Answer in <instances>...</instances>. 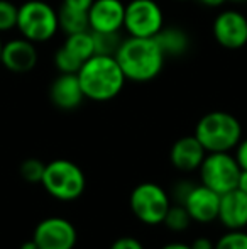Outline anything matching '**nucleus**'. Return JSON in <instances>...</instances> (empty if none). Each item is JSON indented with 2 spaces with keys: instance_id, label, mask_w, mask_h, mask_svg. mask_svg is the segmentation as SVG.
<instances>
[{
  "instance_id": "obj_22",
  "label": "nucleus",
  "mask_w": 247,
  "mask_h": 249,
  "mask_svg": "<svg viewBox=\"0 0 247 249\" xmlns=\"http://www.w3.org/2000/svg\"><path fill=\"white\" fill-rule=\"evenodd\" d=\"M215 249H247V232L244 229L227 231L215 241Z\"/></svg>"
},
{
  "instance_id": "obj_36",
  "label": "nucleus",
  "mask_w": 247,
  "mask_h": 249,
  "mask_svg": "<svg viewBox=\"0 0 247 249\" xmlns=\"http://www.w3.org/2000/svg\"><path fill=\"white\" fill-rule=\"evenodd\" d=\"M232 2H237V3H242V2H246V0H232Z\"/></svg>"
},
{
  "instance_id": "obj_23",
  "label": "nucleus",
  "mask_w": 247,
  "mask_h": 249,
  "mask_svg": "<svg viewBox=\"0 0 247 249\" xmlns=\"http://www.w3.org/2000/svg\"><path fill=\"white\" fill-rule=\"evenodd\" d=\"M44 168H46V164L43 161L36 160V158H29V160H26L20 164L19 171H20V177L26 181H29V183H41L44 175Z\"/></svg>"
},
{
  "instance_id": "obj_14",
  "label": "nucleus",
  "mask_w": 247,
  "mask_h": 249,
  "mask_svg": "<svg viewBox=\"0 0 247 249\" xmlns=\"http://www.w3.org/2000/svg\"><path fill=\"white\" fill-rule=\"evenodd\" d=\"M217 220L227 231H239L247 227V195L239 188L220 195Z\"/></svg>"
},
{
  "instance_id": "obj_28",
  "label": "nucleus",
  "mask_w": 247,
  "mask_h": 249,
  "mask_svg": "<svg viewBox=\"0 0 247 249\" xmlns=\"http://www.w3.org/2000/svg\"><path fill=\"white\" fill-rule=\"evenodd\" d=\"M235 160H237L241 170H247V138L241 139L235 146Z\"/></svg>"
},
{
  "instance_id": "obj_12",
  "label": "nucleus",
  "mask_w": 247,
  "mask_h": 249,
  "mask_svg": "<svg viewBox=\"0 0 247 249\" xmlns=\"http://www.w3.org/2000/svg\"><path fill=\"white\" fill-rule=\"evenodd\" d=\"M0 63L10 73H17V75L33 71L37 65L36 44L22 36L17 37V39L7 41V43H3Z\"/></svg>"
},
{
  "instance_id": "obj_25",
  "label": "nucleus",
  "mask_w": 247,
  "mask_h": 249,
  "mask_svg": "<svg viewBox=\"0 0 247 249\" xmlns=\"http://www.w3.org/2000/svg\"><path fill=\"white\" fill-rule=\"evenodd\" d=\"M54 66H56L60 73H78L82 63L61 46L54 54Z\"/></svg>"
},
{
  "instance_id": "obj_21",
  "label": "nucleus",
  "mask_w": 247,
  "mask_h": 249,
  "mask_svg": "<svg viewBox=\"0 0 247 249\" xmlns=\"http://www.w3.org/2000/svg\"><path fill=\"white\" fill-rule=\"evenodd\" d=\"M93 43H95V54L115 56L119 50L122 37L119 33H92Z\"/></svg>"
},
{
  "instance_id": "obj_13",
  "label": "nucleus",
  "mask_w": 247,
  "mask_h": 249,
  "mask_svg": "<svg viewBox=\"0 0 247 249\" xmlns=\"http://www.w3.org/2000/svg\"><path fill=\"white\" fill-rule=\"evenodd\" d=\"M181 205H185L191 220L200 224H208L217 220L220 195L201 183L193 185V188H191V192L188 194V197Z\"/></svg>"
},
{
  "instance_id": "obj_19",
  "label": "nucleus",
  "mask_w": 247,
  "mask_h": 249,
  "mask_svg": "<svg viewBox=\"0 0 247 249\" xmlns=\"http://www.w3.org/2000/svg\"><path fill=\"white\" fill-rule=\"evenodd\" d=\"M58 22H60V29L66 36L75 33H83V31H90L88 27V12L85 10H76L71 7L61 5L58 10Z\"/></svg>"
},
{
  "instance_id": "obj_3",
  "label": "nucleus",
  "mask_w": 247,
  "mask_h": 249,
  "mask_svg": "<svg viewBox=\"0 0 247 249\" xmlns=\"http://www.w3.org/2000/svg\"><path fill=\"white\" fill-rule=\"evenodd\" d=\"M193 136L207 153H231L242 139V125L229 112L212 110L197 122Z\"/></svg>"
},
{
  "instance_id": "obj_7",
  "label": "nucleus",
  "mask_w": 247,
  "mask_h": 249,
  "mask_svg": "<svg viewBox=\"0 0 247 249\" xmlns=\"http://www.w3.org/2000/svg\"><path fill=\"white\" fill-rule=\"evenodd\" d=\"M200 181L201 185L208 187L210 190L217 192L218 195L237 188V180L241 175L235 156L231 153H207L201 161L200 168Z\"/></svg>"
},
{
  "instance_id": "obj_1",
  "label": "nucleus",
  "mask_w": 247,
  "mask_h": 249,
  "mask_svg": "<svg viewBox=\"0 0 247 249\" xmlns=\"http://www.w3.org/2000/svg\"><path fill=\"white\" fill-rule=\"evenodd\" d=\"M115 59L129 82L146 83L163 71L166 56L156 37L129 36L120 43Z\"/></svg>"
},
{
  "instance_id": "obj_2",
  "label": "nucleus",
  "mask_w": 247,
  "mask_h": 249,
  "mask_svg": "<svg viewBox=\"0 0 247 249\" xmlns=\"http://www.w3.org/2000/svg\"><path fill=\"white\" fill-rule=\"evenodd\" d=\"M78 82L85 99L93 102H109L119 97L127 82L115 56L93 54L80 66Z\"/></svg>"
},
{
  "instance_id": "obj_17",
  "label": "nucleus",
  "mask_w": 247,
  "mask_h": 249,
  "mask_svg": "<svg viewBox=\"0 0 247 249\" xmlns=\"http://www.w3.org/2000/svg\"><path fill=\"white\" fill-rule=\"evenodd\" d=\"M156 41L161 46L163 53L166 58H180V56L186 54L188 48H190V37L181 27H163L156 36Z\"/></svg>"
},
{
  "instance_id": "obj_24",
  "label": "nucleus",
  "mask_w": 247,
  "mask_h": 249,
  "mask_svg": "<svg viewBox=\"0 0 247 249\" xmlns=\"http://www.w3.org/2000/svg\"><path fill=\"white\" fill-rule=\"evenodd\" d=\"M19 7L14 5L10 0H0V34L9 33L17 24Z\"/></svg>"
},
{
  "instance_id": "obj_30",
  "label": "nucleus",
  "mask_w": 247,
  "mask_h": 249,
  "mask_svg": "<svg viewBox=\"0 0 247 249\" xmlns=\"http://www.w3.org/2000/svg\"><path fill=\"white\" fill-rule=\"evenodd\" d=\"M93 3V0H63L61 5H66V7H71V9H76V10H85L88 12L90 5Z\"/></svg>"
},
{
  "instance_id": "obj_34",
  "label": "nucleus",
  "mask_w": 247,
  "mask_h": 249,
  "mask_svg": "<svg viewBox=\"0 0 247 249\" xmlns=\"http://www.w3.org/2000/svg\"><path fill=\"white\" fill-rule=\"evenodd\" d=\"M20 249H39V248H37V244L34 243L33 239H31V241H26V243L20 246Z\"/></svg>"
},
{
  "instance_id": "obj_6",
  "label": "nucleus",
  "mask_w": 247,
  "mask_h": 249,
  "mask_svg": "<svg viewBox=\"0 0 247 249\" xmlns=\"http://www.w3.org/2000/svg\"><path fill=\"white\" fill-rule=\"evenodd\" d=\"M129 205L137 220L148 226H158L163 224L166 212L171 207V197L161 185L144 181L132 190Z\"/></svg>"
},
{
  "instance_id": "obj_8",
  "label": "nucleus",
  "mask_w": 247,
  "mask_h": 249,
  "mask_svg": "<svg viewBox=\"0 0 247 249\" xmlns=\"http://www.w3.org/2000/svg\"><path fill=\"white\" fill-rule=\"evenodd\" d=\"M165 27V14L156 0H131L125 5L124 29L134 37H156Z\"/></svg>"
},
{
  "instance_id": "obj_27",
  "label": "nucleus",
  "mask_w": 247,
  "mask_h": 249,
  "mask_svg": "<svg viewBox=\"0 0 247 249\" xmlns=\"http://www.w3.org/2000/svg\"><path fill=\"white\" fill-rule=\"evenodd\" d=\"M109 249H144L142 243L132 236H122L110 244Z\"/></svg>"
},
{
  "instance_id": "obj_29",
  "label": "nucleus",
  "mask_w": 247,
  "mask_h": 249,
  "mask_svg": "<svg viewBox=\"0 0 247 249\" xmlns=\"http://www.w3.org/2000/svg\"><path fill=\"white\" fill-rule=\"evenodd\" d=\"M191 249H215V243L207 236H200L190 243Z\"/></svg>"
},
{
  "instance_id": "obj_10",
  "label": "nucleus",
  "mask_w": 247,
  "mask_h": 249,
  "mask_svg": "<svg viewBox=\"0 0 247 249\" xmlns=\"http://www.w3.org/2000/svg\"><path fill=\"white\" fill-rule=\"evenodd\" d=\"M214 37L225 50H241L247 44V17L239 10H224L214 20Z\"/></svg>"
},
{
  "instance_id": "obj_11",
  "label": "nucleus",
  "mask_w": 247,
  "mask_h": 249,
  "mask_svg": "<svg viewBox=\"0 0 247 249\" xmlns=\"http://www.w3.org/2000/svg\"><path fill=\"white\" fill-rule=\"evenodd\" d=\"M125 3L122 0H93L88 9L92 33H119L124 29Z\"/></svg>"
},
{
  "instance_id": "obj_15",
  "label": "nucleus",
  "mask_w": 247,
  "mask_h": 249,
  "mask_svg": "<svg viewBox=\"0 0 247 249\" xmlns=\"http://www.w3.org/2000/svg\"><path fill=\"white\" fill-rule=\"evenodd\" d=\"M49 99L54 107L60 110H75L85 100L82 85L78 82L76 73H60L58 78L51 83Z\"/></svg>"
},
{
  "instance_id": "obj_9",
  "label": "nucleus",
  "mask_w": 247,
  "mask_h": 249,
  "mask_svg": "<svg viewBox=\"0 0 247 249\" xmlns=\"http://www.w3.org/2000/svg\"><path fill=\"white\" fill-rule=\"evenodd\" d=\"M33 241L39 249H73L78 241V232L68 219L48 217L36 226Z\"/></svg>"
},
{
  "instance_id": "obj_32",
  "label": "nucleus",
  "mask_w": 247,
  "mask_h": 249,
  "mask_svg": "<svg viewBox=\"0 0 247 249\" xmlns=\"http://www.w3.org/2000/svg\"><path fill=\"white\" fill-rule=\"evenodd\" d=\"M161 249H191L190 244H185V243H169V244H165Z\"/></svg>"
},
{
  "instance_id": "obj_16",
  "label": "nucleus",
  "mask_w": 247,
  "mask_h": 249,
  "mask_svg": "<svg viewBox=\"0 0 247 249\" xmlns=\"http://www.w3.org/2000/svg\"><path fill=\"white\" fill-rule=\"evenodd\" d=\"M205 154H207V151L195 136H183L171 146L169 161L178 171L190 173V171H195L200 168Z\"/></svg>"
},
{
  "instance_id": "obj_35",
  "label": "nucleus",
  "mask_w": 247,
  "mask_h": 249,
  "mask_svg": "<svg viewBox=\"0 0 247 249\" xmlns=\"http://www.w3.org/2000/svg\"><path fill=\"white\" fill-rule=\"evenodd\" d=\"M2 48H3V41H2V37H0V56H2Z\"/></svg>"
},
{
  "instance_id": "obj_20",
  "label": "nucleus",
  "mask_w": 247,
  "mask_h": 249,
  "mask_svg": "<svg viewBox=\"0 0 247 249\" xmlns=\"http://www.w3.org/2000/svg\"><path fill=\"white\" fill-rule=\"evenodd\" d=\"M191 222L193 220H191L190 213L181 203H171V207L165 215V220H163V224L173 232H183L190 227Z\"/></svg>"
},
{
  "instance_id": "obj_26",
  "label": "nucleus",
  "mask_w": 247,
  "mask_h": 249,
  "mask_svg": "<svg viewBox=\"0 0 247 249\" xmlns=\"http://www.w3.org/2000/svg\"><path fill=\"white\" fill-rule=\"evenodd\" d=\"M193 181L190 180H180L175 183V187H173L171 190V200H175V203H183L185 202V198L188 197V194L191 192V188H193Z\"/></svg>"
},
{
  "instance_id": "obj_4",
  "label": "nucleus",
  "mask_w": 247,
  "mask_h": 249,
  "mask_svg": "<svg viewBox=\"0 0 247 249\" xmlns=\"http://www.w3.org/2000/svg\"><path fill=\"white\" fill-rule=\"evenodd\" d=\"M16 29L31 43H46L60 31L58 10L44 0H27L19 7Z\"/></svg>"
},
{
  "instance_id": "obj_5",
  "label": "nucleus",
  "mask_w": 247,
  "mask_h": 249,
  "mask_svg": "<svg viewBox=\"0 0 247 249\" xmlns=\"http://www.w3.org/2000/svg\"><path fill=\"white\" fill-rule=\"evenodd\" d=\"M41 185L56 200L73 202L82 197L85 192L86 177L76 163L60 158L46 164Z\"/></svg>"
},
{
  "instance_id": "obj_37",
  "label": "nucleus",
  "mask_w": 247,
  "mask_h": 249,
  "mask_svg": "<svg viewBox=\"0 0 247 249\" xmlns=\"http://www.w3.org/2000/svg\"><path fill=\"white\" fill-rule=\"evenodd\" d=\"M178 2H188V0H178Z\"/></svg>"
},
{
  "instance_id": "obj_33",
  "label": "nucleus",
  "mask_w": 247,
  "mask_h": 249,
  "mask_svg": "<svg viewBox=\"0 0 247 249\" xmlns=\"http://www.w3.org/2000/svg\"><path fill=\"white\" fill-rule=\"evenodd\" d=\"M201 3H203L205 7H220L224 5L227 0H200Z\"/></svg>"
},
{
  "instance_id": "obj_18",
  "label": "nucleus",
  "mask_w": 247,
  "mask_h": 249,
  "mask_svg": "<svg viewBox=\"0 0 247 249\" xmlns=\"http://www.w3.org/2000/svg\"><path fill=\"white\" fill-rule=\"evenodd\" d=\"M63 48L83 65L86 59L95 54V43H93L92 31H83V33H75L66 36Z\"/></svg>"
},
{
  "instance_id": "obj_31",
  "label": "nucleus",
  "mask_w": 247,
  "mask_h": 249,
  "mask_svg": "<svg viewBox=\"0 0 247 249\" xmlns=\"http://www.w3.org/2000/svg\"><path fill=\"white\" fill-rule=\"evenodd\" d=\"M237 188L247 195V170H241V175H239L237 180Z\"/></svg>"
}]
</instances>
